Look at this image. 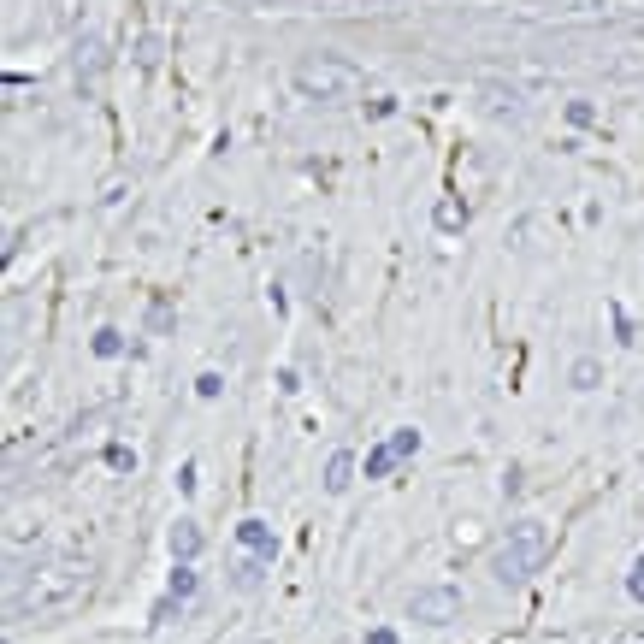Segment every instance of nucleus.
Here are the masks:
<instances>
[{
    "mask_svg": "<svg viewBox=\"0 0 644 644\" xmlns=\"http://www.w3.org/2000/svg\"><path fill=\"white\" fill-rule=\"evenodd\" d=\"M101 71H107V48H101L95 36H83V42H77V83H89V89H95V77H101Z\"/></svg>",
    "mask_w": 644,
    "mask_h": 644,
    "instance_id": "8",
    "label": "nucleus"
},
{
    "mask_svg": "<svg viewBox=\"0 0 644 644\" xmlns=\"http://www.w3.org/2000/svg\"><path fill=\"white\" fill-rule=\"evenodd\" d=\"M438 225H467V207H438Z\"/></svg>",
    "mask_w": 644,
    "mask_h": 644,
    "instance_id": "15",
    "label": "nucleus"
},
{
    "mask_svg": "<svg viewBox=\"0 0 644 644\" xmlns=\"http://www.w3.org/2000/svg\"><path fill=\"white\" fill-rule=\"evenodd\" d=\"M237 544H243L249 556H266V562L278 556V538H272V526H266V520H243V526H237Z\"/></svg>",
    "mask_w": 644,
    "mask_h": 644,
    "instance_id": "6",
    "label": "nucleus"
},
{
    "mask_svg": "<svg viewBox=\"0 0 644 644\" xmlns=\"http://www.w3.org/2000/svg\"><path fill=\"white\" fill-rule=\"evenodd\" d=\"M568 119H574V125H591L597 113H591V101H574V107H568Z\"/></svg>",
    "mask_w": 644,
    "mask_h": 644,
    "instance_id": "16",
    "label": "nucleus"
},
{
    "mask_svg": "<svg viewBox=\"0 0 644 644\" xmlns=\"http://www.w3.org/2000/svg\"><path fill=\"white\" fill-rule=\"evenodd\" d=\"M597 373H603V367L585 355V361H574V373H568V379H574V390H591V385H597Z\"/></svg>",
    "mask_w": 644,
    "mask_h": 644,
    "instance_id": "13",
    "label": "nucleus"
},
{
    "mask_svg": "<svg viewBox=\"0 0 644 644\" xmlns=\"http://www.w3.org/2000/svg\"><path fill=\"white\" fill-rule=\"evenodd\" d=\"M296 89L308 101H343V95L361 89V71L343 54H308V60H296Z\"/></svg>",
    "mask_w": 644,
    "mask_h": 644,
    "instance_id": "3",
    "label": "nucleus"
},
{
    "mask_svg": "<svg viewBox=\"0 0 644 644\" xmlns=\"http://www.w3.org/2000/svg\"><path fill=\"white\" fill-rule=\"evenodd\" d=\"M408 615L420 627H450V621H461V591L455 585H420L408 597Z\"/></svg>",
    "mask_w": 644,
    "mask_h": 644,
    "instance_id": "4",
    "label": "nucleus"
},
{
    "mask_svg": "<svg viewBox=\"0 0 644 644\" xmlns=\"http://www.w3.org/2000/svg\"><path fill=\"white\" fill-rule=\"evenodd\" d=\"M195 568H172V585H166V597H172V603H178V609H184V603H190L195 597Z\"/></svg>",
    "mask_w": 644,
    "mask_h": 644,
    "instance_id": "11",
    "label": "nucleus"
},
{
    "mask_svg": "<svg viewBox=\"0 0 644 644\" xmlns=\"http://www.w3.org/2000/svg\"><path fill=\"white\" fill-rule=\"evenodd\" d=\"M266 568H272V562H266V556H243V562H237V574H231V580L243 585V591H255V585L266 580Z\"/></svg>",
    "mask_w": 644,
    "mask_h": 644,
    "instance_id": "10",
    "label": "nucleus"
},
{
    "mask_svg": "<svg viewBox=\"0 0 644 644\" xmlns=\"http://www.w3.org/2000/svg\"><path fill=\"white\" fill-rule=\"evenodd\" d=\"M349 485H355V455L331 450V461H325V491H331V497H343Z\"/></svg>",
    "mask_w": 644,
    "mask_h": 644,
    "instance_id": "9",
    "label": "nucleus"
},
{
    "mask_svg": "<svg viewBox=\"0 0 644 644\" xmlns=\"http://www.w3.org/2000/svg\"><path fill=\"white\" fill-rule=\"evenodd\" d=\"M95 591V562L89 556H60V562H48V568H36L30 580L12 585V615L24 621V615H65V609H77L83 597Z\"/></svg>",
    "mask_w": 644,
    "mask_h": 644,
    "instance_id": "1",
    "label": "nucleus"
},
{
    "mask_svg": "<svg viewBox=\"0 0 644 644\" xmlns=\"http://www.w3.org/2000/svg\"><path fill=\"white\" fill-rule=\"evenodd\" d=\"M627 591H633V597H639V603H644V556H639V562H633V574H627Z\"/></svg>",
    "mask_w": 644,
    "mask_h": 644,
    "instance_id": "14",
    "label": "nucleus"
},
{
    "mask_svg": "<svg viewBox=\"0 0 644 644\" xmlns=\"http://www.w3.org/2000/svg\"><path fill=\"white\" fill-rule=\"evenodd\" d=\"M95 355H101V361L125 355V337H119V331H95Z\"/></svg>",
    "mask_w": 644,
    "mask_h": 644,
    "instance_id": "12",
    "label": "nucleus"
},
{
    "mask_svg": "<svg viewBox=\"0 0 644 644\" xmlns=\"http://www.w3.org/2000/svg\"><path fill=\"white\" fill-rule=\"evenodd\" d=\"M544 562H550V526L544 520H515L509 538H503V550L491 556V574L503 585H520V580H532Z\"/></svg>",
    "mask_w": 644,
    "mask_h": 644,
    "instance_id": "2",
    "label": "nucleus"
},
{
    "mask_svg": "<svg viewBox=\"0 0 644 644\" xmlns=\"http://www.w3.org/2000/svg\"><path fill=\"white\" fill-rule=\"evenodd\" d=\"M414 450H420V432H414V426L390 432L385 444H373V450H367V479H385L390 467H396V461H408Z\"/></svg>",
    "mask_w": 644,
    "mask_h": 644,
    "instance_id": "5",
    "label": "nucleus"
},
{
    "mask_svg": "<svg viewBox=\"0 0 644 644\" xmlns=\"http://www.w3.org/2000/svg\"><path fill=\"white\" fill-rule=\"evenodd\" d=\"M107 461H113V467H136V455H130L125 444H113V450H107Z\"/></svg>",
    "mask_w": 644,
    "mask_h": 644,
    "instance_id": "17",
    "label": "nucleus"
},
{
    "mask_svg": "<svg viewBox=\"0 0 644 644\" xmlns=\"http://www.w3.org/2000/svg\"><path fill=\"white\" fill-rule=\"evenodd\" d=\"M367 644H396V633H390V627H373V633H367Z\"/></svg>",
    "mask_w": 644,
    "mask_h": 644,
    "instance_id": "18",
    "label": "nucleus"
},
{
    "mask_svg": "<svg viewBox=\"0 0 644 644\" xmlns=\"http://www.w3.org/2000/svg\"><path fill=\"white\" fill-rule=\"evenodd\" d=\"M201 544H207V538H201L195 520H178V526H172V562H178V568H190L195 556H201Z\"/></svg>",
    "mask_w": 644,
    "mask_h": 644,
    "instance_id": "7",
    "label": "nucleus"
}]
</instances>
